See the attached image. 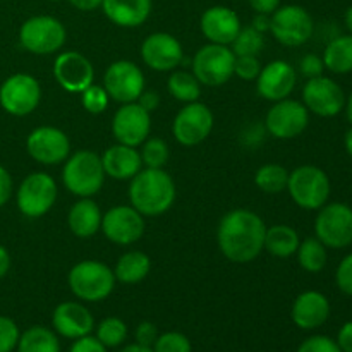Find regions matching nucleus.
Listing matches in <instances>:
<instances>
[{"label":"nucleus","instance_id":"37998d69","mask_svg":"<svg viewBox=\"0 0 352 352\" xmlns=\"http://www.w3.org/2000/svg\"><path fill=\"white\" fill-rule=\"evenodd\" d=\"M336 284L346 296L352 298V253L342 258L336 270Z\"/></svg>","mask_w":352,"mask_h":352},{"label":"nucleus","instance_id":"6e6552de","mask_svg":"<svg viewBox=\"0 0 352 352\" xmlns=\"http://www.w3.org/2000/svg\"><path fill=\"white\" fill-rule=\"evenodd\" d=\"M315 237L327 248L344 250L352 244V208L346 203H327L315 219Z\"/></svg>","mask_w":352,"mask_h":352},{"label":"nucleus","instance_id":"393cba45","mask_svg":"<svg viewBox=\"0 0 352 352\" xmlns=\"http://www.w3.org/2000/svg\"><path fill=\"white\" fill-rule=\"evenodd\" d=\"M100 158H102L105 175L116 181H131L143 167L140 151L120 143L107 148Z\"/></svg>","mask_w":352,"mask_h":352},{"label":"nucleus","instance_id":"c85d7f7f","mask_svg":"<svg viewBox=\"0 0 352 352\" xmlns=\"http://www.w3.org/2000/svg\"><path fill=\"white\" fill-rule=\"evenodd\" d=\"M150 270L151 261L146 253H143V251H129V253H124L119 258L116 268H113V275H116V280L133 285L143 282L150 274Z\"/></svg>","mask_w":352,"mask_h":352},{"label":"nucleus","instance_id":"0eeeda50","mask_svg":"<svg viewBox=\"0 0 352 352\" xmlns=\"http://www.w3.org/2000/svg\"><path fill=\"white\" fill-rule=\"evenodd\" d=\"M270 31L284 47H301L313 36L315 23L305 7L289 3L270 14Z\"/></svg>","mask_w":352,"mask_h":352},{"label":"nucleus","instance_id":"5701e85b","mask_svg":"<svg viewBox=\"0 0 352 352\" xmlns=\"http://www.w3.org/2000/svg\"><path fill=\"white\" fill-rule=\"evenodd\" d=\"M199 28L210 43L227 47L236 40L243 26L236 10L226 6H213L203 12Z\"/></svg>","mask_w":352,"mask_h":352},{"label":"nucleus","instance_id":"de8ad7c7","mask_svg":"<svg viewBox=\"0 0 352 352\" xmlns=\"http://www.w3.org/2000/svg\"><path fill=\"white\" fill-rule=\"evenodd\" d=\"M12 189V177H10L9 170L0 165V208L10 199Z\"/></svg>","mask_w":352,"mask_h":352},{"label":"nucleus","instance_id":"dca6fc26","mask_svg":"<svg viewBox=\"0 0 352 352\" xmlns=\"http://www.w3.org/2000/svg\"><path fill=\"white\" fill-rule=\"evenodd\" d=\"M26 150L33 160L43 165H58L67 160L71 153V141L58 127L41 126L30 133Z\"/></svg>","mask_w":352,"mask_h":352},{"label":"nucleus","instance_id":"6e6d98bb","mask_svg":"<svg viewBox=\"0 0 352 352\" xmlns=\"http://www.w3.org/2000/svg\"><path fill=\"white\" fill-rule=\"evenodd\" d=\"M120 352H153V349H151V347L140 346V344H131V346L124 347Z\"/></svg>","mask_w":352,"mask_h":352},{"label":"nucleus","instance_id":"bb28decb","mask_svg":"<svg viewBox=\"0 0 352 352\" xmlns=\"http://www.w3.org/2000/svg\"><path fill=\"white\" fill-rule=\"evenodd\" d=\"M102 210L93 199L79 198L69 210L67 226L76 237L88 239L102 229Z\"/></svg>","mask_w":352,"mask_h":352},{"label":"nucleus","instance_id":"f03ea898","mask_svg":"<svg viewBox=\"0 0 352 352\" xmlns=\"http://www.w3.org/2000/svg\"><path fill=\"white\" fill-rule=\"evenodd\" d=\"M175 182L164 168L140 170L129 184V201L143 217H158L168 212L175 201Z\"/></svg>","mask_w":352,"mask_h":352},{"label":"nucleus","instance_id":"4468645a","mask_svg":"<svg viewBox=\"0 0 352 352\" xmlns=\"http://www.w3.org/2000/svg\"><path fill=\"white\" fill-rule=\"evenodd\" d=\"M103 88L120 105L136 102L144 89L143 71L131 60L112 62L103 76Z\"/></svg>","mask_w":352,"mask_h":352},{"label":"nucleus","instance_id":"412c9836","mask_svg":"<svg viewBox=\"0 0 352 352\" xmlns=\"http://www.w3.org/2000/svg\"><path fill=\"white\" fill-rule=\"evenodd\" d=\"M298 82V72L294 65L285 60H274L261 67L256 78V91L268 102H280L291 96Z\"/></svg>","mask_w":352,"mask_h":352},{"label":"nucleus","instance_id":"bf43d9fd","mask_svg":"<svg viewBox=\"0 0 352 352\" xmlns=\"http://www.w3.org/2000/svg\"><path fill=\"white\" fill-rule=\"evenodd\" d=\"M344 23H346V28L349 30V34H352V6L346 10V16H344Z\"/></svg>","mask_w":352,"mask_h":352},{"label":"nucleus","instance_id":"4d7b16f0","mask_svg":"<svg viewBox=\"0 0 352 352\" xmlns=\"http://www.w3.org/2000/svg\"><path fill=\"white\" fill-rule=\"evenodd\" d=\"M344 146H346V151L347 155L352 158V127L349 131L346 133V136H344Z\"/></svg>","mask_w":352,"mask_h":352},{"label":"nucleus","instance_id":"3c124183","mask_svg":"<svg viewBox=\"0 0 352 352\" xmlns=\"http://www.w3.org/2000/svg\"><path fill=\"white\" fill-rule=\"evenodd\" d=\"M248 2L258 14H274L280 7V0H248Z\"/></svg>","mask_w":352,"mask_h":352},{"label":"nucleus","instance_id":"f3484780","mask_svg":"<svg viewBox=\"0 0 352 352\" xmlns=\"http://www.w3.org/2000/svg\"><path fill=\"white\" fill-rule=\"evenodd\" d=\"M100 230L110 243L119 244V246H129L143 237L144 217L133 206H113L102 217V229Z\"/></svg>","mask_w":352,"mask_h":352},{"label":"nucleus","instance_id":"72a5a7b5","mask_svg":"<svg viewBox=\"0 0 352 352\" xmlns=\"http://www.w3.org/2000/svg\"><path fill=\"white\" fill-rule=\"evenodd\" d=\"M289 170L280 164L261 165L254 174V184L268 195H278L287 189Z\"/></svg>","mask_w":352,"mask_h":352},{"label":"nucleus","instance_id":"a19ab883","mask_svg":"<svg viewBox=\"0 0 352 352\" xmlns=\"http://www.w3.org/2000/svg\"><path fill=\"white\" fill-rule=\"evenodd\" d=\"M261 72L260 58L253 55H244V57H236L234 62V74L244 81H256Z\"/></svg>","mask_w":352,"mask_h":352},{"label":"nucleus","instance_id":"58836bf2","mask_svg":"<svg viewBox=\"0 0 352 352\" xmlns=\"http://www.w3.org/2000/svg\"><path fill=\"white\" fill-rule=\"evenodd\" d=\"M153 352H191V342L181 332H165L158 336Z\"/></svg>","mask_w":352,"mask_h":352},{"label":"nucleus","instance_id":"f8f14e48","mask_svg":"<svg viewBox=\"0 0 352 352\" xmlns=\"http://www.w3.org/2000/svg\"><path fill=\"white\" fill-rule=\"evenodd\" d=\"M309 124V110L298 100L285 98L274 102L265 117L267 133L277 140H294L301 136Z\"/></svg>","mask_w":352,"mask_h":352},{"label":"nucleus","instance_id":"2f4dec72","mask_svg":"<svg viewBox=\"0 0 352 352\" xmlns=\"http://www.w3.org/2000/svg\"><path fill=\"white\" fill-rule=\"evenodd\" d=\"M327 250L329 248L316 237H308L299 243L296 254H298V261L302 270L308 274H320L327 267V260H329Z\"/></svg>","mask_w":352,"mask_h":352},{"label":"nucleus","instance_id":"2eb2a0df","mask_svg":"<svg viewBox=\"0 0 352 352\" xmlns=\"http://www.w3.org/2000/svg\"><path fill=\"white\" fill-rule=\"evenodd\" d=\"M302 103L309 112L320 117H336L346 107L342 86L327 76L308 79L302 88Z\"/></svg>","mask_w":352,"mask_h":352},{"label":"nucleus","instance_id":"423d86ee","mask_svg":"<svg viewBox=\"0 0 352 352\" xmlns=\"http://www.w3.org/2000/svg\"><path fill=\"white\" fill-rule=\"evenodd\" d=\"M67 38L65 26L52 16H33L19 28V41L24 50L34 55H50L60 50Z\"/></svg>","mask_w":352,"mask_h":352},{"label":"nucleus","instance_id":"a878e982","mask_svg":"<svg viewBox=\"0 0 352 352\" xmlns=\"http://www.w3.org/2000/svg\"><path fill=\"white\" fill-rule=\"evenodd\" d=\"M102 9L120 28L143 26L151 14V0H103Z\"/></svg>","mask_w":352,"mask_h":352},{"label":"nucleus","instance_id":"473e14b6","mask_svg":"<svg viewBox=\"0 0 352 352\" xmlns=\"http://www.w3.org/2000/svg\"><path fill=\"white\" fill-rule=\"evenodd\" d=\"M167 89L175 100L182 103H192L201 95V82L192 72L175 71L167 81Z\"/></svg>","mask_w":352,"mask_h":352},{"label":"nucleus","instance_id":"a211bd4d","mask_svg":"<svg viewBox=\"0 0 352 352\" xmlns=\"http://www.w3.org/2000/svg\"><path fill=\"white\" fill-rule=\"evenodd\" d=\"M151 129L150 112L136 102L124 103L117 109L112 119V134L117 143L126 146H141L148 140Z\"/></svg>","mask_w":352,"mask_h":352},{"label":"nucleus","instance_id":"c9c22d12","mask_svg":"<svg viewBox=\"0 0 352 352\" xmlns=\"http://www.w3.org/2000/svg\"><path fill=\"white\" fill-rule=\"evenodd\" d=\"M96 339L105 347H117L127 339V325L120 318L110 316L96 327Z\"/></svg>","mask_w":352,"mask_h":352},{"label":"nucleus","instance_id":"b1692460","mask_svg":"<svg viewBox=\"0 0 352 352\" xmlns=\"http://www.w3.org/2000/svg\"><path fill=\"white\" fill-rule=\"evenodd\" d=\"M292 322L302 330L320 329L330 316V302L318 291H306L296 298L291 309Z\"/></svg>","mask_w":352,"mask_h":352},{"label":"nucleus","instance_id":"c03bdc74","mask_svg":"<svg viewBox=\"0 0 352 352\" xmlns=\"http://www.w3.org/2000/svg\"><path fill=\"white\" fill-rule=\"evenodd\" d=\"M323 71H325V64H323V58L318 57V55L308 54L299 60V72H301L306 79L323 76Z\"/></svg>","mask_w":352,"mask_h":352},{"label":"nucleus","instance_id":"49530a36","mask_svg":"<svg viewBox=\"0 0 352 352\" xmlns=\"http://www.w3.org/2000/svg\"><path fill=\"white\" fill-rule=\"evenodd\" d=\"M69 352H107V347L96 337L86 336L81 339H76Z\"/></svg>","mask_w":352,"mask_h":352},{"label":"nucleus","instance_id":"ea45409f","mask_svg":"<svg viewBox=\"0 0 352 352\" xmlns=\"http://www.w3.org/2000/svg\"><path fill=\"white\" fill-rule=\"evenodd\" d=\"M19 327L9 316H0V352H12L19 342Z\"/></svg>","mask_w":352,"mask_h":352},{"label":"nucleus","instance_id":"20e7f679","mask_svg":"<svg viewBox=\"0 0 352 352\" xmlns=\"http://www.w3.org/2000/svg\"><path fill=\"white\" fill-rule=\"evenodd\" d=\"M67 282L69 289L78 299L86 302H100L112 294L117 280L112 268L105 263L85 260L71 268Z\"/></svg>","mask_w":352,"mask_h":352},{"label":"nucleus","instance_id":"5fc2aeb1","mask_svg":"<svg viewBox=\"0 0 352 352\" xmlns=\"http://www.w3.org/2000/svg\"><path fill=\"white\" fill-rule=\"evenodd\" d=\"M10 270V254L6 248L0 244V278L6 277Z\"/></svg>","mask_w":352,"mask_h":352},{"label":"nucleus","instance_id":"4be33fe9","mask_svg":"<svg viewBox=\"0 0 352 352\" xmlns=\"http://www.w3.org/2000/svg\"><path fill=\"white\" fill-rule=\"evenodd\" d=\"M52 325L58 336L76 340L93 332L95 318H93L91 311L81 302L65 301L54 309Z\"/></svg>","mask_w":352,"mask_h":352},{"label":"nucleus","instance_id":"a18cd8bd","mask_svg":"<svg viewBox=\"0 0 352 352\" xmlns=\"http://www.w3.org/2000/svg\"><path fill=\"white\" fill-rule=\"evenodd\" d=\"M158 339V329L151 322H141L136 329V344L144 347H153Z\"/></svg>","mask_w":352,"mask_h":352},{"label":"nucleus","instance_id":"052dcab7","mask_svg":"<svg viewBox=\"0 0 352 352\" xmlns=\"http://www.w3.org/2000/svg\"><path fill=\"white\" fill-rule=\"evenodd\" d=\"M52 2H57V0H52Z\"/></svg>","mask_w":352,"mask_h":352},{"label":"nucleus","instance_id":"7ed1b4c3","mask_svg":"<svg viewBox=\"0 0 352 352\" xmlns=\"http://www.w3.org/2000/svg\"><path fill=\"white\" fill-rule=\"evenodd\" d=\"M105 177L102 158L89 150H81L67 157L62 168L65 189L78 198H91L100 192L105 184Z\"/></svg>","mask_w":352,"mask_h":352},{"label":"nucleus","instance_id":"79ce46f5","mask_svg":"<svg viewBox=\"0 0 352 352\" xmlns=\"http://www.w3.org/2000/svg\"><path fill=\"white\" fill-rule=\"evenodd\" d=\"M298 352H342L336 340L325 336H313L299 346Z\"/></svg>","mask_w":352,"mask_h":352},{"label":"nucleus","instance_id":"603ef678","mask_svg":"<svg viewBox=\"0 0 352 352\" xmlns=\"http://www.w3.org/2000/svg\"><path fill=\"white\" fill-rule=\"evenodd\" d=\"M251 26L263 34L267 33V31H270V14H258L256 12V16L253 17V23H251Z\"/></svg>","mask_w":352,"mask_h":352},{"label":"nucleus","instance_id":"7c9ffc66","mask_svg":"<svg viewBox=\"0 0 352 352\" xmlns=\"http://www.w3.org/2000/svg\"><path fill=\"white\" fill-rule=\"evenodd\" d=\"M16 349L17 352H60V342L55 332L47 327L36 325L21 333Z\"/></svg>","mask_w":352,"mask_h":352},{"label":"nucleus","instance_id":"c756f323","mask_svg":"<svg viewBox=\"0 0 352 352\" xmlns=\"http://www.w3.org/2000/svg\"><path fill=\"white\" fill-rule=\"evenodd\" d=\"M322 58L325 69L333 74L352 72V34H342L330 40Z\"/></svg>","mask_w":352,"mask_h":352},{"label":"nucleus","instance_id":"6ab92c4d","mask_svg":"<svg viewBox=\"0 0 352 352\" xmlns=\"http://www.w3.org/2000/svg\"><path fill=\"white\" fill-rule=\"evenodd\" d=\"M54 78L65 91L82 93L93 85L95 69L91 62L79 52H62L54 62Z\"/></svg>","mask_w":352,"mask_h":352},{"label":"nucleus","instance_id":"864d4df0","mask_svg":"<svg viewBox=\"0 0 352 352\" xmlns=\"http://www.w3.org/2000/svg\"><path fill=\"white\" fill-rule=\"evenodd\" d=\"M72 7H76L78 10L82 12H89V10H95L98 7H102L103 0H69Z\"/></svg>","mask_w":352,"mask_h":352},{"label":"nucleus","instance_id":"4c0bfd02","mask_svg":"<svg viewBox=\"0 0 352 352\" xmlns=\"http://www.w3.org/2000/svg\"><path fill=\"white\" fill-rule=\"evenodd\" d=\"M109 93L103 86L91 85L81 93V105L86 112L93 113V116H98V113L105 112L107 107H109Z\"/></svg>","mask_w":352,"mask_h":352},{"label":"nucleus","instance_id":"39448f33","mask_svg":"<svg viewBox=\"0 0 352 352\" xmlns=\"http://www.w3.org/2000/svg\"><path fill=\"white\" fill-rule=\"evenodd\" d=\"M287 191L299 208L320 210L329 203L332 184L323 168L315 165H301L289 172Z\"/></svg>","mask_w":352,"mask_h":352},{"label":"nucleus","instance_id":"f704fd0d","mask_svg":"<svg viewBox=\"0 0 352 352\" xmlns=\"http://www.w3.org/2000/svg\"><path fill=\"white\" fill-rule=\"evenodd\" d=\"M232 48L230 50L234 52L236 57H244V55H253V57H258L260 52L263 50L265 47V36L263 33L254 30L253 26L241 28L239 34L236 36V40L232 41Z\"/></svg>","mask_w":352,"mask_h":352},{"label":"nucleus","instance_id":"cd10ccee","mask_svg":"<svg viewBox=\"0 0 352 352\" xmlns=\"http://www.w3.org/2000/svg\"><path fill=\"white\" fill-rule=\"evenodd\" d=\"M299 243H301L299 234L294 227L278 223V226L267 227L263 250L270 253L272 256L285 260V258H291L292 254H296Z\"/></svg>","mask_w":352,"mask_h":352},{"label":"nucleus","instance_id":"9d476101","mask_svg":"<svg viewBox=\"0 0 352 352\" xmlns=\"http://www.w3.org/2000/svg\"><path fill=\"white\" fill-rule=\"evenodd\" d=\"M236 55L226 45L208 43L192 57V74L205 86H222L234 76Z\"/></svg>","mask_w":352,"mask_h":352},{"label":"nucleus","instance_id":"9b49d317","mask_svg":"<svg viewBox=\"0 0 352 352\" xmlns=\"http://www.w3.org/2000/svg\"><path fill=\"white\" fill-rule=\"evenodd\" d=\"M41 100V86L36 78L26 72L9 76L0 85V107L16 117L30 116L38 109Z\"/></svg>","mask_w":352,"mask_h":352},{"label":"nucleus","instance_id":"09e8293b","mask_svg":"<svg viewBox=\"0 0 352 352\" xmlns=\"http://www.w3.org/2000/svg\"><path fill=\"white\" fill-rule=\"evenodd\" d=\"M136 103L140 107H143L146 112H153L158 105H160V95H158L155 89H143V93L140 95V98L136 100Z\"/></svg>","mask_w":352,"mask_h":352},{"label":"nucleus","instance_id":"e433bc0d","mask_svg":"<svg viewBox=\"0 0 352 352\" xmlns=\"http://www.w3.org/2000/svg\"><path fill=\"white\" fill-rule=\"evenodd\" d=\"M141 162L146 165V168H164L165 164L168 162L170 151H168V144L160 138H148L143 144H141Z\"/></svg>","mask_w":352,"mask_h":352},{"label":"nucleus","instance_id":"f257e3e1","mask_svg":"<svg viewBox=\"0 0 352 352\" xmlns=\"http://www.w3.org/2000/svg\"><path fill=\"white\" fill-rule=\"evenodd\" d=\"M267 226L258 213L237 208L222 217L217 229V243L223 256L232 263H251L265 246Z\"/></svg>","mask_w":352,"mask_h":352},{"label":"nucleus","instance_id":"ddd939ff","mask_svg":"<svg viewBox=\"0 0 352 352\" xmlns=\"http://www.w3.org/2000/svg\"><path fill=\"white\" fill-rule=\"evenodd\" d=\"M213 124V113L205 103H186L175 116L172 133L182 146H196L212 134Z\"/></svg>","mask_w":352,"mask_h":352},{"label":"nucleus","instance_id":"13d9d810","mask_svg":"<svg viewBox=\"0 0 352 352\" xmlns=\"http://www.w3.org/2000/svg\"><path fill=\"white\" fill-rule=\"evenodd\" d=\"M344 110H346L347 120L352 124V91H351L349 98H346V107H344Z\"/></svg>","mask_w":352,"mask_h":352},{"label":"nucleus","instance_id":"1a4fd4ad","mask_svg":"<svg viewBox=\"0 0 352 352\" xmlns=\"http://www.w3.org/2000/svg\"><path fill=\"white\" fill-rule=\"evenodd\" d=\"M57 199V184L47 172H33L26 175L17 189V208L28 219L47 215Z\"/></svg>","mask_w":352,"mask_h":352},{"label":"nucleus","instance_id":"8fccbe9b","mask_svg":"<svg viewBox=\"0 0 352 352\" xmlns=\"http://www.w3.org/2000/svg\"><path fill=\"white\" fill-rule=\"evenodd\" d=\"M337 346L340 347L342 352H352V320L344 323L342 329L339 330L337 336Z\"/></svg>","mask_w":352,"mask_h":352},{"label":"nucleus","instance_id":"aec40b11","mask_svg":"<svg viewBox=\"0 0 352 352\" xmlns=\"http://www.w3.org/2000/svg\"><path fill=\"white\" fill-rule=\"evenodd\" d=\"M141 58L150 69L158 72L174 71L184 60L181 41L170 33H151L141 43Z\"/></svg>","mask_w":352,"mask_h":352}]
</instances>
